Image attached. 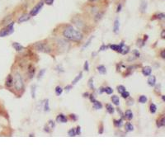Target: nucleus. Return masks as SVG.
<instances>
[{"label": "nucleus", "instance_id": "nucleus-1", "mask_svg": "<svg viewBox=\"0 0 165 165\" xmlns=\"http://www.w3.org/2000/svg\"><path fill=\"white\" fill-rule=\"evenodd\" d=\"M63 35L66 39L72 41H80L83 39V34L79 31L74 28L72 26H67L64 30Z\"/></svg>", "mask_w": 165, "mask_h": 165}, {"label": "nucleus", "instance_id": "nucleus-2", "mask_svg": "<svg viewBox=\"0 0 165 165\" xmlns=\"http://www.w3.org/2000/svg\"><path fill=\"white\" fill-rule=\"evenodd\" d=\"M13 84H14V87L17 91H22L24 88V82H23V78L22 77V75L20 74L17 73L13 78Z\"/></svg>", "mask_w": 165, "mask_h": 165}, {"label": "nucleus", "instance_id": "nucleus-3", "mask_svg": "<svg viewBox=\"0 0 165 165\" xmlns=\"http://www.w3.org/2000/svg\"><path fill=\"white\" fill-rule=\"evenodd\" d=\"M14 32V22H11L5 28L0 31V37H5L7 35H11Z\"/></svg>", "mask_w": 165, "mask_h": 165}, {"label": "nucleus", "instance_id": "nucleus-4", "mask_svg": "<svg viewBox=\"0 0 165 165\" xmlns=\"http://www.w3.org/2000/svg\"><path fill=\"white\" fill-rule=\"evenodd\" d=\"M35 47L38 51H41V52L50 53L51 51V48H50L46 44L42 43V42H38V43H36L35 45Z\"/></svg>", "mask_w": 165, "mask_h": 165}, {"label": "nucleus", "instance_id": "nucleus-5", "mask_svg": "<svg viewBox=\"0 0 165 165\" xmlns=\"http://www.w3.org/2000/svg\"><path fill=\"white\" fill-rule=\"evenodd\" d=\"M43 6L44 2H40L39 3H37L35 7L32 9V11H31V12H30L31 17H35V16H36V15L40 12V11L41 10V9L43 8Z\"/></svg>", "mask_w": 165, "mask_h": 165}, {"label": "nucleus", "instance_id": "nucleus-6", "mask_svg": "<svg viewBox=\"0 0 165 165\" xmlns=\"http://www.w3.org/2000/svg\"><path fill=\"white\" fill-rule=\"evenodd\" d=\"M147 82L149 86H150V87L155 86V84H156V78H155V76H154V75L150 76L149 78H148Z\"/></svg>", "mask_w": 165, "mask_h": 165}, {"label": "nucleus", "instance_id": "nucleus-7", "mask_svg": "<svg viewBox=\"0 0 165 165\" xmlns=\"http://www.w3.org/2000/svg\"><path fill=\"white\" fill-rule=\"evenodd\" d=\"M120 29V21L119 19H116L114 22V26H113V32L115 33H118Z\"/></svg>", "mask_w": 165, "mask_h": 165}, {"label": "nucleus", "instance_id": "nucleus-8", "mask_svg": "<svg viewBox=\"0 0 165 165\" xmlns=\"http://www.w3.org/2000/svg\"><path fill=\"white\" fill-rule=\"evenodd\" d=\"M31 18V15L30 14H23L22 17H20L18 19V23H22V22H25L26 21H28Z\"/></svg>", "mask_w": 165, "mask_h": 165}, {"label": "nucleus", "instance_id": "nucleus-9", "mask_svg": "<svg viewBox=\"0 0 165 165\" xmlns=\"http://www.w3.org/2000/svg\"><path fill=\"white\" fill-rule=\"evenodd\" d=\"M56 122H60V123H66L67 122V118H66V116L64 115L60 114L56 117Z\"/></svg>", "mask_w": 165, "mask_h": 165}, {"label": "nucleus", "instance_id": "nucleus-10", "mask_svg": "<svg viewBox=\"0 0 165 165\" xmlns=\"http://www.w3.org/2000/svg\"><path fill=\"white\" fill-rule=\"evenodd\" d=\"M151 72H152V69L149 67V66H145L143 68L142 70V74L145 75V76H149L151 74Z\"/></svg>", "mask_w": 165, "mask_h": 165}, {"label": "nucleus", "instance_id": "nucleus-11", "mask_svg": "<svg viewBox=\"0 0 165 165\" xmlns=\"http://www.w3.org/2000/svg\"><path fill=\"white\" fill-rule=\"evenodd\" d=\"M5 84H6V86L7 87H12V84H13V78L12 77V75H9L8 76V78L6 79V83H5Z\"/></svg>", "mask_w": 165, "mask_h": 165}, {"label": "nucleus", "instance_id": "nucleus-12", "mask_svg": "<svg viewBox=\"0 0 165 165\" xmlns=\"http://www.w3.org/2000/svg\"><path fill=\"white\" fill-rule=\"evenodd\" d=\"M12 47H13L17 51H22L24 49V47H23L21 44L18 43V42H13V43H12Z\"/></svg>", "mask_w": 165, "mask_h": 165}, {"label": "nucleus", "instance_id": "nucleus-13", "mask_svg": "<svg viewBox=\"0 0 165 165\" xmlns=\"http://www.w3.org/2000/svg\"><path fill=\"white\" fill-rule=\"evenodd\" d=\"M124 116H125V118L126 119V120H131L132 118H133V112L130 111V110H127V111H126V112H125V115H124Z\"/></svg>", "mask_w": 165, "mask_h": 165}, {"label": "nucleus", "instance_id": "nucleus-14", "mask_svg": "<svg viewBox=\"0 0 165 165\" xmlns=\"http://www.w3.org/2000/svg\"><path fill=\"white\" fill-rule=\"evenodd\" d=\"M111 100H112V103L114 105H116V106H119L120 105V99H119V97L117 96H112Z\"/></svg>", "mask_w": 165, "mask_h": 165}, {"label": "nucleus", "instance_id": "nucleus-15", "mask_svg": "<svg viewBox=\"0 0 165 165\" xmlns=\"http://www.w3.org/2000/svg\"><path fill=\"white\" fill-rule=\"evenodd\" d=\"M165 126V117L163 116L159 120H158L157 122V126L158 127H162V126Z\"/></svg>", "mask_w": 165, "mask_h": 165}, {"label": "nucleus", "instance_id": "nucleus-16", "mask_svg": "<svg viewBox=\"0 0 165 165\" xmlns=\"http://www.w3.org/2000/svg\"><path fill=\"white\" fill-rule=\"evenodd\" d=\"M93 107H94L95 109H97V110H99V109H102V108H103V105H102V103H101L100 102L97 101L96 99L93 102Z\"/></svg>", "mask_w": 165, "mask_h": 165}, {"label": "nucleus", "instance_id": "nucleus-17", "mask_svg": "<svg viewBox=\"0 0 165 165\" xmlns=\"http://www.w3.org/2000/svg\"><path fill=\"white\" fill-rule=\"evenodd\" d=\"M83 78V73L81 72V73H79V74H78V75L75 77V78L73 80V82H72V85H75L79 80H81V78Z\"/></svg>", "mask_w": 165, "mask_h": 165}, {"label": "nucleus", "instance_id": "nucleus-18", "mask_svg": "<svg viewBox=\"0 0 165 165\" xmlns=\"http://www.w3.org/2000/svg\"><path fill=\"white\" fill-rule=\"evenodd\" d=\"M97 70L99 72V74H105L106 73V67H105L104 65H99V66H97Z\"/></svg>", "mask_w": 165, "mask_h": 165}, {"label": "nucleus", "instance_id": "nucleus-19", "mask_svg": "<svg viewBox=\"0 0 165 165\" xmlns=\"http://www.w3.org/2000/svg\"><path fill=\"white\" fill-rule=\"evenodd\" d=\"M146 9H147V2L145 0H143L140 4V10L142 12H145L146 11Z\"/></svg>", "mask_w": 165, "mask_h": 165}, {"label": "nucleus", "instance_id": "nucleus-20", "mask_svg": "<svg viewBox=\"0 0 165 165\" xmlns=\"http://www.w3.org/2000/svg\"><path fill=\"white\" fill-rule=\"evenodd\" d=\"M106 111L109 114H113L115 112V108L112 106V105L111 104H106Z\"/></svg>", "mask_w": 165, "mask_h": 165}, {"label": "nucleus", "instance_id": "nucleus-21", "mask_svg": "<svg viewBox=\"0 0 165 165\" xmlns=\"http://www.w3.org/2000/svg\"><path fill=\"white\" fill-rule=\"evenodd\" d=\"M133 130H134V126H132V124H130V122H127L126 124V131L130 132V131H132Z\"/></svg>", "mask_w": 165, "mask_h": 165}, {"label": "nucleus", "instance_id": "nucleus-22", "mask_svg": "<svg viewBox=\"0 0 165 165\" xmlns=\"http://www.w3.org/2000/svg\"><path fill=\"white\" fill-rule=\"evenodd\" d=\"M122 124H123V120H122V118H121L120 120H114V125H115V126H116V127H121L122 126Z\"/></svg>", "mask_w": 165, "mask_h": 165}, {"label": "nucleus", "instance_id": "nucleus-23", "mask_svg": "<svg viewBox=\"0 0 165 165\" xmlns=\"http://www.w3.org/2000/svg\"><path fill=\"white\" fill-rule=\"evenodd\" d=\"M44 111L45 112H49L50 111V106H49V100L46 99L44 103Z\"/></svg>", "mask_w": 165, "mask_h": 165}, {"label": "nucleus", "instance_id": "nucleus-24", "mask_svg": "<svg viewBox=\"0 0 165 165\" xmlns=\"http://www.w3.org/2000/svg\"><path fill=\"white\" fill-rule=\"evenodd\" d=\"M55 94H56V95L60 96L61 95L62 93H63V88H62L60 86H57V87H55Z\"/></svg>", "mask_w": 165, "mask_h": 165}, {"label": "nucleus", "instance_id": "nucleus-25", "mask_svg": "<svg viewBox=\"0 0 165 165\" xmlns=\"http://www.w3.org/2000/svg\"><path fill=\"white\" fill-rule=\"evenodd\" d=\"M148 98L145 95H141L139 97V102L140 103H145L146 102H147Z\"/></svg>", "mask_w": 165, "mask_h": 165}, {"label": "nucleus", "instance_id": "nucleus-26", "mask_svg": "<svg viewBox=\"0 0 165 165\" xmlns=\"http://www.w3.org/2000/svg\"><path fill=\"white\" fill-rule=\"evenodd\" d=\"M103 92H105L106 94H112L113 93V89L111 87H103Z\"/></svg>", "mask_w": 165, "mask_h": 165}, {"label": "nucleus", "instance_id": "nucleus-27", "mask_svg": "<svg viewBox=\"0 0 165 165\" xmlns=\"http://www.w3.org/2000/svg\"><path fill=\"white\" fill-rule=\"evenodd\" d=\"M28 74H29L30 78H32L34 76V74H35V69L32 68V66H30L29 67V70H28Z\"/></svg>", "mask_w": 165, "mask_h": 165}, {"label": "nucleus", "instance_id": "nucleus-28", "mask_svg": "<svg viewBox=\"0 0 165 165\" xmlns=\"http://www.w3.org/2000/svg\"><path fill=\"white\" fill-rule=\"evenodd\" d=\"M149 109H150V112L151 113H155L157 111V106L156 105L154 104V103H151L150 106H149Z\"/></svg>", "mask_w": 165, "mask_h": 165}, {"label": "nucleus", "instance_id": "nucleus-29", "mask_svg": "<svg viewBox=\"0 0 165 165\" xmlns=\"http://www.w3.org/2000/svg\"><path fill=\"white\" fill-rule=\"evenodd\" d=\"M129 52V47L128 46H126V45H122V54L123 55H126V54H127V53Z\"/></svg>", "mask_w": 165, "mask_h": 165}, {"label": "nucleus", "instance_id": "nucleus-30", "mask_svg": "<svg viewBox=\"0 0 165 165\" xmlns=\"http://www.w3.org/2000/svg\"><path fill=\"white\" fill-rule=\"evenodd\" d=\"M68 135H70V136H76V130L75 129H71V130H69V132H68Z\"/></svg>", "mask_w": 165, "mask_h": 165}, {"label": "nucleus", "instance_id": "nucleus-31", "mask_svg": "<svg viewBox=\"0 0 165 165\" xmlns=\"http://www.w3.org/2000/svg\"><path fill=\"white\" fill-rule=\"evenodd\" d=\"M88 87L91 89H94V85H93V78H90L88 80Z\"/></svg>", "mask_w": 165, "mask_h": 165}, {"label": "nucleus", "instance_id": "nucleus-32", "mask_svg": "<svg viewBox=\"0 0 165 165\" xmlns=\"http://www.w3.org/2000/svg\"><path fill=\"white\" fill-rule=\"evenodd\" d=\"M117 91L119 92V93H122L123 92L126 91V87H124L123 85H119V86L117 87Z\"/></svg>", "mask_w": 165, "mask_h": 165}, {"label": "nucleus", "instance_id": "nucleus-33", "mask_svg": "<svg viewBox=\"0 0 165 165\" xmlns=\"http://www.w3.org/2000/svg\"><path fill=\"white\" fill-rule=\"evenodd\" d=\"M35 88H36L35 85H32V98H35Z\"/></svg>", "mask_w": 165, "mask_h": 165}, {"label": "nucleus", "instance_id": "nucleus-34", "mask_svg": "<svg viewBox=\"0 0 165 165\" xmlns=\"http://www.w3.org/2000/svg\"><path fill=\"white\" fill-rule=\"evenodd\" d=\"M121 94H122L123 98H128V97H130V93H129V92H127L126 90L125 92H123V93H121Z\"/></svg>", "mask_w": 165, "mask_h": 165}, {"label": "nucleus", "instance_id": "nucleus-35", "mask_svg": "<svg viewBox=\"0 0 165 165\" xmlns=\"http://www.w3.org/2000/svg\"><path fill=\"white\" fill-rule=\"evenodd\" d=\"M156 18L157 19H164V18H165V15H164V13H163V12H160V13H158V14H157L156 16Z\"/></svg>", "mask_w": 165, "mask_h": 165}, {"label": "nucleus", "instance_id": "nucleus-36", "mask_svg": "<svg viewBox=\"0 0 165 165\" xmlns=\"http://www.w3.org/2000/svg\"><path fill=\"white\" fill-rule=\"evenodd\" d=\"M45 70L43 69V70H41L40 72H39V74H38V78H41L43 77V75L45 74Z\"/></svg>", "mask_w": 165, "mask_h": 165}, {"label": "nucleus", "instance_id": "nucleus-37", "mask_svg": "<svg viewBox=\"0 0 165 165\" xmlns=\"http://www.w3.org/2000/svg\"><path fill=\"white\" fill-rule=\"evenodd\" d=\"M83 69L85 71H88L89 70V64H88V62L87 61H85V63H84V66H83Z\"/></svg>", "mask_w": 165, "mask_h": 165}, {"label": "nucleus", "instance_id": "nucleus-38", "mask_svg": "<svg viewBox=\"0 0 165 165\" xmlns=\"http://www.w3.org/2000/svg\"><path fill=\"white\" fill-rule=\"evenodd\" d=\"M54 1H55V0H45L44 3H45L48 4V5H51V4H53Z\"/></svg>", "mask_w": 165, "mask_h": 165}, {"label": "nucleus", "instance_id": "nucleus-39", "mask_svg": "<svg viewBox=\"0 0 165 165\" xmlns=\"http://www.w3.org/2000/svg\"><path fill=\"white\" fill-rule=\"evenodd\" d=\"M93 37H92V38H90V39L88 40V41L87 42V44H85V45H83V50H84V48H85V47H87V46L90 45V42H91V41H92V39H93Z\"/></svg>", "mask_w": 165, "mask_h": 165}, {"label": "nucleus", "instance_id": "nucleus-40", "mask_svg": "<svg viewBox=\"0 0 165 165\" xmlns=\"http://www.w3.org/2000/svg\"><path fill=\"white\" fill-rule=\"evenodd\" d=\"M133 53H134V55H135V56L136 58L139 57V55H140V54H139V52L137 51V50H135V51H133Z\"/></svg>", "mask_w": 165, "mask_h": 165}, {"label": "nucleus", "instance_id": "nucleus-41", "mask_svg": "<svg viewBox=\"0 0 165 165\" xmlns=\"http://www.w3.org/2000/svg\"><path fill=\"white\" fill-rule=\"evenodd\" d=\"M98 133H99V134H103V124H101L100 130H98Z\"/></svg>", "mask_w": 165, "mask_h": 165}, {"label": "nucleus", "instance_id": "nucleus-42", "mask_svg": "<svg viewBox=\"0 0 165 165\" xmlns=\"http://www.w3.org/2000/svg\"><path fill=\"white\" fill-rule=\"evenodd\" d=\"M75 130H76V135H80V133H81V128H80V126H78L77 129H75Z\"/></svg>", "mask_w": 165, "mask_h": 165}, {"label": "nucleus", "instance_id": "nucleus-43", "mask_svg": "<svg viewBox=\"0 0 165 165\" xmlns=\"http://www.w3.org/2000/svg\"><path fill=\"white\" fill-rule=\"evenodd\" d=\"M102 16H103V13H99L97 15V18H96V21H98V19L100 20L102 18Z\"/></svg>", "mask_w": 165, "mask_h": 165}, {"label": "nucleus", "instance_id": "nucleus-44", "mask_svg": "<svg viewBox=\"0 0 165 165\" xmlns=\"http://www.w3.org/2000/svg\"><path fill=\"white\" fill-rule=\"evenodd\" d=\"M106 48H107V46H106L105 45H103L100 47V51H105Z\"/></svg>", "mask_w": 165, "mask_h": 165}, {"label": "nucleus", "instance_id": "nucleus-45", "mask_svg": "<svg viewBox=\"0 0 165 165\" xmlns=\"http://www.w3.org/2000/svg\"><path fill=\"white\" fill-rule=\"evenodd\" d=\"M160 55H161V57H162L163 59H164L165 58V51L164 50H163V51H161V54H160Z\"/></svg>", "mask_w": 165, "mask_h": 165}, {"label": "nucleus", "instance_id": "nucleus-46", "mask_svg": "<svg viewBox=\"0 0 165 165\" xmlns=\"http://www.w3.org/2000/svg\"><path fill=\"white\" fill-rule=\"evenodd\" d=\"M70 117H71L74 121H76V120H77V116H75V115L71 114V115H70Z\"/></svg>", "mask_w": 165, "mask_h": 165}, {"label": "nucleus", "instance_id": "nucleus-47", "mask_svg": "<svg viewBox=\"0 0 165 165\" xmlns=\"http://www.w3.org/2000/svg\"><path fill=\"white\" fill-rule=\"evenodd\" d=\"M71 88H72V85H68V86H66V87H65L64 89H65L66 91H70V89H71Z\"/></svg>", "mask_w": 165, "mask_h": 165}, {"label": "nucleus", "instance_id": "nucleus-48", "mask_svg": "<svg viewBox=\"0 0 165 165\" xmlns=\"http://www.w3.org/2000/svg\"><path fill=\"white\" fill-rule=\"evenodd\" d=\"M160 87H161V85H160V84H158V85L156 87V92L160 93Z\"/></svg>", "mask_w": 165, "mask_h": 165}, {"label": "nucleus", "instance_id": "nucleus-49", "mask_svg": "<svg viewBox=\"0 0 165 165\" xmlns=\"http://www.w3.org/2000/svg\"><path fill=\"white\" fill-rule=\"evenodd\" d=\"M121 9H122V4H120V5H118V7H117V10H116V12H119L121 11Z\"/></svg>", "mask_w": 165, "mask_h": 165}, {"label": "nucleus", "instance_id": "nucleus-50", "mask_svg": "<svg viewBox=\"0 0 165 165\" xmlns=\"http://www.w3.org/2000/svg\"><path fill=\"white\" fill-rule=\"evenodd\" d=\"M164 34H165V31L164 30H163V31H162V33H161V37H162L163 39L164 38Z\"/></svg>", "mask_w": 165, "mask_h": 165}, {"label": "nucleus", "instance_id": "nucleus-51", "mask_svg": "<svg viewBox=\"0 0 165 165\" xmlns=\"http://www.w3.org/2000/svg\"><path fill=\"white\" fill-rule=\"evenodd\" d=\"M88 93H84V94H83V97H88Z\"/></svg>", "mask_w": 165, "mask_h": 165}, {"label": "nucleus", "instance_id": "nucleus-52", "mask_svg": "<svg viewBox=\"0 0 165 165\" xmlns=\"http://www.w3.org/2000/svg\"><path fill=\"white\" fill-rule=\"evenodd\" d=\"M162 99H163V101L164 102V101H165V98H164V95L162 96Z\"/></svg>", "mask_w": 165, "mask_h": 165}, {"label": "nucleus", "instance_id": "nucleus-53", "mask_svg": "<svg viewBox=\"0 0 165 165\" xmlns=\"http://www.w3.org/2000/svg\"><path fill=\"white\" fill-rule=\"evenodd\" d=\"M90 2H95V1H97V0H89Z\"/></svg>", "mask_w": 165, "mask_h": 165}]
</instances>
